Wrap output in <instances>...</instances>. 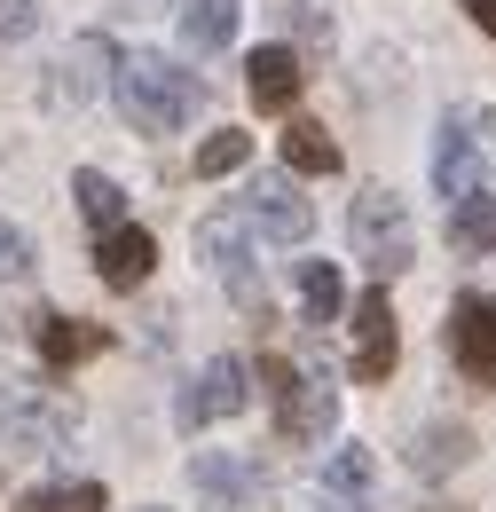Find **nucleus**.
<instances>
[{"label": "nucleus", "mask_w": 496, "mask_h": 512, "mask_svg": "<svg viewBox=\"0 0 496 512\" xmlns=\"http://www.w3.org/2000/svg\"><path fill=\"white\" fill-rule=\"evenodd\" d=\"M111 87H119V111H126L142 134H182L189 119H197V103H205L197 71L166 64V56H119Z\"/></svg>", "instance_id": "obj_1"}, {"label": "nucleus", "mask_w": 496, "mask_h": 512, "mask_svg": "<svg viewBox=\"0 0 496 512\" xmlns=\"http://www.w3.org/2000/svg\"><path fill=\"white\" fill-rule=\"evenodd\" d=\"M260 379L276 386V434H284V442H292V449L331 442V426H339V386L292 371L284 355H268V363H260Z\"/></svg>", "instance_id": "obj_2"}, {"label": "nucleus", "mask_w": 496, "mask_h": 512, "mask_svg": "<svg viewBox=\"0 0 496 512\" xmlns=\"http://www.w3.org/2000/svg\"><path fill=\"white\" fill-rule=\"evenodd\" d=\"M347 221H355V260H371V276L410 268V253H418V229H410V213H402V197H394V190H363Z\"/></svg>", "instance_id": "obj_3"}, {"label": "nucleus", "mask_w": 496, "mask_h": 512, "mask_svg": "<svg viewBox=\"0 0 496 512\" xmlns=\"http://www.w3.org/2000/svg\"><path fill=\"white\" fill-rule=\"evenodd\" d=\"M189 473H197V489L221 512H268V481H260V465H252L245 449H229V457H221V449H197Z\"/></svg>", "instance_id": "obj_4"}, {"label": "nucleus", "mask_w": 496, "mask_h": 512, "mask_svg": "<svg viewBox=\"0 0 496 512\" xmlns=\"http://www.w3.org/2000/svg\"><path fill=\"white\" fill-rule=\"evenodd\" d=\"M245 379H252V371L237 363V355L205 363V371H197V386L182 394V426H205V418H237V410L252 402V386H245Z\"/></svg>", "instance_id": "obj_5"}, {"label": "nucleus", "mask_w": 496, "mask_h": 512, "mask_svg": "<svg viewBox=\"0 0 496 512\" xmlns=\"http://www.w3.org/2000/svg\"><path fill=\"white\" fill-rule=\"evenodd\" d=\"M245 205H252V221H260L276 245H300V237L315 229V213H308V197L292 190V174H260V182L245 190Z\"/></svg>", "instance_id": "obj_6"}, {"label": "nucleus", "mask_w": 496, "mask_h": 512, "mask_svg": "<svg viewBox=\"0 0 496 512\" xmlns=\"http://www.w3.org/2000/svg\"><path fill=\"white\" fill-rule=\"evenodd\" d=\"M197 253H205L213 268H221V276H229L237 308H252V316H260V276H252V245H245V229H229V221L213 213V221H197Z\"/></svg>", "instance_id": "obj_7"}, {"label": "nucleus", "mask_w": 496, "mask_h": 512, "mask_svg": "<svg viewBox=\"0 0 496 512\" xmlns=\"http://www.w3.org/2000/svg\"><path fill=\"white\" fill-rule=\"evenodd\" d=\"M449 347H457V371H465V379L496 386V300H457Z\"/></svg>", "instance_id": "obj_8"}, {"label": "nucleus", "mask_w": 496, "mask_h": 512, "mask_svg": "<svg viewBox=\"0 0 496 512\" xmlns=\"http://www.w3.org/2000/svg\"><path fill=\"white\" fill-rule=\"evenodd\" d=\"M355 379L363 386L394 379V308H386V292L355 300Z\"/></svg>", "instance_id": "obj_9"}, {"label": "nucleus", "mask_w": 496, "mask_h": 512, "mask_svg": "<svg viewBox=\"0 0 496 512\" xmlns=\"http://www.w3.org/2000/svg\"><path fill=\"white\" fill-rule=\"evenodd\" d=\"M481 174H489L481 142L449 119V127H441V142H434V190H441V197H473V190H481Z\"/></svg>", "instance_id": "obj_10"}, {"label": "nucleus", "mask_w": 496, "mask_h": 512, "mask_svg": "<svg viewBox=\"0 0 496 512\" xmlns=\"http://www.w3.org/2000/svg\"><path fill=\"white\" fill-rule=\"evenodd\" d=\"M150 260H158V245H150V229H103V245H95V276L103 284H119V292H134L142 276H150Z\"/></svg>", "instance_id": "obj_11"}, {"label": "nucleus", "mask_w": 496, "mask_h": 512, "mask_svg": "<svg viewBox=\"0 0 496 512\" xmlns=\"http://www.w3.org/2000/svg\"><path fill=\"white\" fill-rule=\"evenodd\" d=\"M245 71H252V103H260V111H292V95H300V79H308L292 48H252Z\"/></svg>", "instance_id": "obj_12"}, {"label": "nucleus", "mask_w": 496, "mask_h": 512, "mask_svg": "<svg viewBox=\"0 0 496 512\" xmlns=\"http://www.w3.org/2000/svg\"><path fill=\"white\" fill-rule=\"evenodd\" d=\"M237 24H245V0H189L182 8V48L213 56V48L237 40Z\"/></svg>", "instance_id": "obj_13"}, {"label": "nucleus", "mask_w": 496, "mask_h": 512, "mask_svg": "<svg viewBox=\"0 0 496 512\" xmlns=\"http://www.w3.org/2000/svg\"><path fill=\"white\" fill-rule=\"evenodd\" d=\"M465 449H473L465 426H426V434L410 442V473H418V481H449V473L465 465Z\"/></svg>", "instance_id": "obj_14"}, {"label": "nucleus", "mask_w": 496, "mask_h": 512, "mask_svg": "<svg viewBox=\"0 0 496 512\" xmlns=\"http://www.w3.org/2000/svg\"><path fill=\"white\" fill-rule=\"evenodd\" d=\"M95 347H103V323H79V316H40V355H48L56 371L87 363Z\"/></svg>", "instance_id": "obj_15"}, {"label": "nucleus", "mask_w": 496, "mask_h": 512, "mask_svg": "<svg viewBox=\"0 0 496 512\" xmlns=\"http://www.w3.org/2000/svg\"><path fill=\"white\" fill-rule=\"evenodd\" d=\"M284 174H339V142H331V127L292 119V127H284Z\"/></svg>", "instance_id": "obj_16"}, {"label": "nucleus", "mask_w": 496, "mask_h": 512, "mask_svg": "<svg viewBox=\"0 0 496 512\" xmlns=\"http://www.w3.org/2000/svg\"><path fill=\"white\" fill-rule=\"evenodd\" d=\"M339 300H347L339 268H331V260H300V316H308V323H331V316H339Z\"/></svg>", "instance_id": "obj_17"}, {"label": "nucleus", "mask_w": 496, "mask_h": 512, "mask_svg": "<svg viewBox=\"0 0 496 512\" xmlns=\"http://www.w3.org/2000/svg\"><path fill=\"white\" fill-rule=\"evenodd\" d=\"M323 489H331V505H371V449H339L331 457V473H323Z\"/></svg>", "instance_id": "obj_18"}, {"label": "nucleus", "mask_w": 496, "mask_h": 512, "mask_svg": "<svg viewBox=\"0 0 496 512\" xmlns=\"http://www.w3.org/2000/svg\"><path fill=\"white\" fill-rule=\"evenodd\" d=\"M449 237H457V253H496V205L481 190L457 197V221H449Z\"/></svg>", "instance_id": "obj_19"}, {"label": "nucleus", "mask_w": 496, "mask_h": 512, "mask_svg": "<svg viewBox=\"0 0 496 512\" xmlns=\"http://www.w3.org/2000/svg\"><path fill=\"white\" fill-rule=\"evenodd\" d=\"M71 190H79V213H87L95 229H119V213H126V190L111 182V174H95V166H79V182H71Z\"/></svg>", "instance_id": "obj_20"}, {"label": "nucleus", "mask_w": 496, "mask_h": 512, "mask_svg": "<svg viewBox=\"0 0 496 512\" xmlns=\"http://www.w3.org/2000/svg\"><path fill=\"white\" fill-rule=\"evenodd\" d=\"M245 158H252V134H237V127H221V134L197 142V174H237Z\"/></svg>", "instance_id": "obj_21"}, {"label": "nucleus", "mask_w": 496, "mask_h": 512, "mask_svg": "<svg viewBox=\"0 0 496 512\" xmlns=\"http://www.w3.org/2000/svg\"><path fill=\"white\" fill-rule=\"evenodd\" d=\"M24 512H103V489L95 481H63V489H32Z\"/></svg>", "instance_id": "obj_22"}, {"label": "nucleus", "mask_w": 496, "mask_h": 512, "mask_svg": "<svg viewBox=\"0 0 496 512\" xmlns=\"http://www.w3.org/2000/svg\"><path fill=\"white\" fill-rule=\"evenodd\" d=\"M32 260H40V253H32V237H24L16 221H0V284H16Z\"/></svg>", "instance_id": "obj_23"}, {"label": "nucleus", "mask_w": 496, "mask_h": 512, "mask_svg": "<svg viewBox=\"0 0 496 512\" xmlns=\"http://www.w3.org/2000/svg\"><path fill=\"white\" fill-rule=\"evenodd\" d=\"M40 32V0H0V40H32Z\"/></svg>", "instance_id": "obj_24"}, {"label": "nucleus", "mask_w": 496, "mask_h": 512, "mask_svg": "<svg viewBox=\"0 0 496 512\" xmlns=\"http://www.w3.org/2000/svg\"><path fill=\"white\" fill-rule=\"evenodd\" d=\"M465 16H473V24H481V32L496 40V0H465Z\"/></svg>", "instance_id": "obj_25"}, {"label": "nucleus", "mask_w": 496, "mask_h": 512, "mask_svg": "<svg viewBox=\"0 0 496 512\" xmlns=\"http://www.w3.org/2000/svg\"><path fill=\"white\" fill-rule=\"evenodd\" d=\"M8 426H16V402L0 394V449H8Z\"/></svg>", "instance_id": "obj_26"}, {"label": "nucleus", "mask_w": 496, "mask_h": 512, "mask_svg": "<svg viewBox=\"0 0 496 512\" xmlns=\"http://www.w3.org/2000/svg\"><path fill=\"white\" fill-rule=\"evenodd\" d=\"M142 512H166V505H142Z\"/></svg>", "instance_id": "obj_27"}]
</instances>
